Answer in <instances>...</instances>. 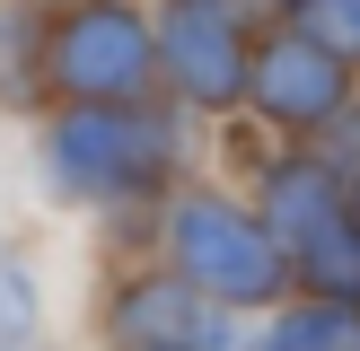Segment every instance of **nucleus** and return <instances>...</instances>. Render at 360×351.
Masks as SVG:
<instances>
[{"mask_svg":"<svg viewBox=\"0 0 360 351\" xmlns=\"http://www.w3.org/2000/svg\"><path fill=\"white\" fill-rule=\"evenodd\" d=\"M211 298L185 272H132L105 298V351H202L211 343Z\"/></svg>","mask_w":360,"mask_h":351,"instance_id":"obj_6","label":"nucleus"},{"mask_svg":"<svg viewBox=\"0 0 360 351\" xmlns=\"http://www.w3.org/2000/svg\"><path fill=\"white\" fill-rule=\"evenodd\" d=\"M158 70V27L132 0H70L53 18V88L70 105H150Z\"/></svg>","mask_w":360,"mask_h":351,"instance_id":"obj_3","label":"nucleus"},{"mask_svg":"<svg viewBox=\"0 0 360 351\" xmlns=\"http://www.w3.org/2000/svg\"><path fill=\"white\" fill-rule=\"evenodd\" d=\"M255 351H360V298H299L255 333Z\"/></svg>","mask_w":360,"mask_h":351,"instance_id":"obj_10","label":"nucleus"},{"mask_svg":"<svg viewBox=\"0 0 360 351\" xmlns=\"http://www.w3.org/2000/svg\"><path fill=\"white\" fill-rule=\"evenodd\" d=\"M290 272L308 281L316 298H360V202L334 211L326 228H308V237L290 246Z\"/></svg>","mask_w":360,"mask_h":351,"instance_id":"obj_9","label":"nucleus"},{"mask_svg":"<svg viewBox=\"0 0 360 351\" xmlns=\"http://www.w3.org/2000/svg\"><path fill=\"white\" fill-rule=\"evenodd\" d=\"M176 150H185L176 123L150 114V105H70L44 132L53 176L70 193H88V202H150L176 176Z\"/></svg>","mask_w":360,"mask_h":351,"instance_id":"obj_2","label":"nucleus"},{"mask_svg":"<svg viewBox=\"0 0 360 351\" xmlns=\"http://www.w3.org/2000/svg\"><path fill=\"white\" fill-rule=\"evenodd\" d=\"M167 255H176V272H185L211 307H264V298H281L299 281L290 246H281L246 202H229V193H176Z\"/></svg>","mask_w":360,"mask_h":351,"instance_id":"obj_1","label":"nucleus"},{"mask_svg":"<svg viewBox=\"0 0 360 351\" xmlns=\"http://www.w3.org/2000/svg\"><path fill=\"white\" fill-rule=\"evenodd\" d=\"M281 9H290V35L360 62V0H281Z\"/></svg>","mask_w":360,"mask_h":351,"instance_id":"obj_11","label":"nucleus"},{"mask_svg":"<svg viewBox=\"0 0 360 351\" xmlns=\"http://www.w3.org/2000/svg\"><path fill=\"white\" fill-rule=\"evenodd\" d=\"M158 62H167L185 105H238L255 79V44H246L238 0H167L158 9Z\"/></svg>","mask_w":360,"mask_h":351,"instance_id":"obj_4","label":"nucleus"},{"mask_svg":"<svg viewBox=\"0 0 360 351\" xmlns=\"http://www.w3.org/2000/svg\"><path fill=\"white\" fill-rule=\"evenodd\" d=\"M53 88V18L35 0L0 9V105H35Z\"/></svg>","mask_w":360,"mask_h":351,"instance_id":"obj_8","label":"nucleus"},{"mask_svg":"<svg viewBox=\"0 0 360 351\" xmlns=\"http://www.w3.org/2000/svg\"><path fill=\"white\" fill-rule=\"evenodd\" d=\"M246 97H255L264 123H281V132H326L352 105V62L326 53V44H308V35H273V44L255 53Z\"/></svg>","mask_w":360,"mask_h":351,"instance_id":"obj_5","label":"nucleus"},{"mask_svg":"<svg viewBox=\"0 0 360 351\" xmlns=\"http://www.w3.org/2000/svg\"><path fill=\"white\" fill-rule=\"evenodd\" d=\"M27 325H35V281H27V263L0 246V343H18Z\"/></svg>","mask_w":360,"mask_h":351,"instance_id":"obj_12","label":"nucleus"},{"mask_svg":"<svg viewBox=\"0 0 360 351\" xmlns=\"http://www.w3.org/2000/svg\"><path fill=\"white\" fill-rule=\"evenodd\" d=\"M255 202H264V228H273L281 246H299L308 228H326L334 211H352V176L334 167L326 150H281V158H264Z\"/></svg>","mask_w":360,"mask_h":351,"instance_id":"obj_7","label":"nucleus"}]
</instances>
